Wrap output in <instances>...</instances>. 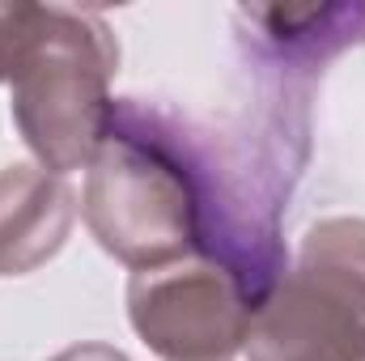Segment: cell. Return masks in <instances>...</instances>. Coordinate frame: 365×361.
Segmentation results:
<instances>
[{
	"label": "cell",
	"instance_id": "obj_3",
	"mask_svg": "<svg viewBox=\"0 0 365 361\" xmlns=\"http://www.w3.org/2000/svg\"><path fill=\"white\" fill-rule=\"evenodd\" d=\"M255 306L212 268H149L132 285V323L175 361H217L251 340Z\"/></svg>",
	"mask_w": 365,
	"mask_h": 361
},
{
	"label": "cell",
	"instance_id": "obj_5",
	"mask_svg": "<svg viewBox=\"0 0 365 361\" xmlns=\"http://www.w3.org/2000/svg\"><path fill=\"white\" fill-rule=\"evenodd\" d=\"M259 26V47L272 60L293 64H323L344 43H357L365 34V4L357 9H251L247 13Z\"/></svg>",
	"mask_w": 365,
	"mask_h": 361
},
{
	"label": "cell",
	"instance_id": "obj_2",
	"mask_svg": "<svg viewBox=\"0 0 365 361\" xmlns=\"http://www.w3.org/2000/svg\"><path fill=\"white\" fill-rule=\"evenodd\" d=\"M365 345V225L327 221L306 243L302 276L251 327L255 361H340Z\"/></svg>",
	"mask_w": 365,
	"mask_h": 361
},
{
	"label": "cell",
	"instance_id": "obj_1",
	"mask_svg": "<svg viewBox=\"0 0 365 361\" xmlns=\"http://www.w3.org/2000/svg\"><path fill=\"white\" fill-rule=\"evenodd\" d=\"M115 47L106 26L68 9H17V39L9 73L17 86V123L51 171H73L102 145V98Z\"/></svg>",
	"mask_w": 365,
	"mask_h": 361
},
{
	"label": "cell",
	"instance_id": "obj_6",
	"mask_svg": "<svg viewBox=\"0 0 365 361\" xmlns=\"http://www.w3.org/2000/svg\"><path fill=\"white\" fill-rule=\"evenodd\" d=\"M56 361H128V357H119L110 349H73V353H64V357H56Z\"/></svg>",
	"mask_w": 365,
	"mask_h": 361
},
{
	"label": "cell",
	"instance_id": "obj_4",
	"mask_svg": "<svg viewBox=\"0 0 365 361\" xmlns=\"http://www.w3.org/2000/svg\"><path fill=\"white\" fill-rule=\"evenodd\" d=\"M73 221V195L47 175L13 166L0 175V272L47 260Z\"/></svg>",
	"mask_w": 365,
	"mask_h": 361
},
{
	"label": "cell",
	"instance_id": "obj_7",
	"mask_svg": "<svg viewBox=\"0 0 365 361\" xmlns=\"http://www.w3.org/2000/svg\"><path fill=\"white\" fill-rule=\"evenodd\" d=\"M340 361H365V345H357V349H353L349 357H340Z\"/></svg>",
	"mask_w": 365,
	"mask_h": 361
}]
</instances>
